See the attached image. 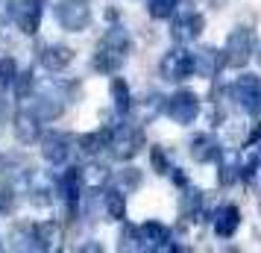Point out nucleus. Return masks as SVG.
Listing matches in <instances>:
<instances>
[{
    "mask_svg": "<svg viewBox=\"0 0 261 253\" xmlns=\"http://www.w3.org/2000/svg\"><path fill=\"white\" fill-rule=\"evenodd\" d=\"M132 53V38L123 27H112L106 30V36L97 41L94 48V59H91V68L100 74H118L126 59Z\"/></svg>",
    "mask_w": 261,
    "mask_h": 253,
    "instance_id": "1",
    "label": "nucleus"
},
{
    "mask_svg": "<svg viewBox=\"0 0 261 253\" xmlns=\"http://www.w3.org/2000/svg\"><path fill=\"white\" fill-rule=\"evenodd\" d=\"M144 133L138 124H129V121H120L115 127H109V153L120 162H129L144 150Z\"/></svg>",
    "mask_w": 261,
    "mask_h": 253,
    "instance_id": "2",
    "label": "nucleus"
},
{
    "mask_svg": "<svg viewBox=\"0 0 261 253\" xmlns=\"http://www.w3.org/2000/svg\"><path fill=\"white\" fill-rule=\"evenodd\" d=\"M170 121H176L179 127H191L197 115H200V95L191 91V88H179L170 97H165V106H162Z\"/></svg>",
    "mask_w": 261,
    "mask_h": 253,
    "instance_id": "3",
    "label": "nucleus"
},
{
    "mask_svg": "<svg viewBox=\"0 0 261 253\" xmlns=\"http://www.w3.org/2000/svg\"><path fill=\"white\" fill-rule=\"evenodd\" d=\"M53 15H56V24L65 33H83L91 24V6H88V0H56Z\"/></svg>",
    "mask_w": 261,
    "mask_h": 253,
    "instance_id": "4",
    "label": "nucleus"
},
{
    "mask_svg": "<svg viewBox=\"0 0 261 253\" xmlns=\"http://www.w3.org/2000/svg\"><path fill=\"white\" fill-rule=\"evenodd\" d=\"M159 74L167 83H182V80L194 77V56H191V50L185 44H173L162 56V62H159Z\"/></svg>",
    "mask_w": 261,
    "mask_h": 253,
    "instance_id": "5",
    "label": "nucleus"
},
{
    "mask_svg": "<svg viewBox=\"0 0 261 253\" xmlns=\"http://www.w3.org/2000/svg\"><path fill=\"white\" fill-rule=\"evenodd\" d=\"M226 65L229 68H244L249 59H252V53H255V33L249 30V27H235L229 38H226Z\"/></svg>",
    "mask_w": 261,
    "mask_h": 253,
    "instance_id": "6",
    "label": "nucleus"
},
{
    "mask_svg": "<svg viewBox=\"0 0 261 253\" xmlns=\"http://www.w3.org/2000/svg\"><path fill=\"white\" fill-rule=\"evenodd\" d=\"M226 95H229V100H235L244 112H249V115H258L261 77H255V74H241L235 83L226 88Z\"/></svg>",
    "mask_w": 261,
    "mask_h": 253,
    "instance_id": "7",
    "label": "nucleus"
},
{
    "mask_svg": "<svg viewBox=\"0 0 261 253\" xmlns=\"http://www.w3.org/2000/svg\"><path fill=\"white\" fill-rule=\"evenodd\" d=\"M167 21H170V38L176 44H194L202 36V30H205V18L200 12H194V9H188V12H182V15L176 9Z\"/></svg>",
    "mask_w": 261,
    "mask_h": 253,
    "instance_id": "8",
    "label": "nucleus"
},
{
    "mask_svg": "<svg viewBox=\"0 0 261 253\" xmlns=\"http://www.w3.org/2000/svg\"><path fill=\"white\" fill-rule=\"evenodd\" d=\"M30 100H33V103H30V112H36L41 121H56L62 112H65V100H68V97L59 95V83H50V85H44V88H38Z\"/></svg>",
    "mask_w": 261,
    "mask_h": 253,
    "instance_id": "9",
    "label": "nucleus"
},
{
    "mask_svg": "<svg viewBox=\"0 0 261 253\" xmlns=\"http://www.w3.org/2000/svg\"><path fill=\"white\" fill-rule=\"evenodd\" d=\"M138 233V250H179L176 244H173V236H170V229L165 224H159V221H144L141 227H135Z\"/></svg>",
    "mask_w": 261,
    "mask_h": 253,
    "instance_id": "10",
    "label": "nucleus"
},
{
    "mask_svg": "<svg viewBox=\"0 0 261 253\" xmlns=\"http://www.w3.org/2000/svg\"><path fill=\"white\" fill-rule=\"evenodd\" d=\"M41 18H44V0H15L12 3V21L27 36L38 33Z\"/></svg>",
    "mask_w": 261,
    "mask_h": 253,
    "instance_id": "11",
    "label": "nucleus"
},
{
    "mask_svg": "<svg viewBox=\"0 0 261 253\" xmlns=\"http://www.w3.org/2000/svg\"><path fill=\"white\" fill-rule=\"evenodd\" d=\"M41 159L47 165H65L73 153V135L68 133H41Z\"/></svg>",
    "mask_w": 261,
    "mask_h": 253,
    "instance_id": "12",
    "label": "nucleus"
},
{
    "mask_svg": "<svg viewBox=\"0 0 261 253\" xmlns=\"http://www.w3.org/2000/svg\"><path fill=\"white\" fill-rule=\"evenodd\" d=\"M194 56V74H200L202 80H214L217 74L223 71L226 65V53L217 48H200V50H191Z\"/></svg>",
    "mask_w": 261,
    "mask_h": 253,
    "instance_id": "13",
    "label": "nucleus"
},
{
    "mask_svg": "<svg viewBox=\"0 0 261 253\" xmlns=\"http://www.w3.org/2000/svg\"><path fill=\"white\" fill-rule=\"evenodd\" d=\"M41 124H44V121L38 118L36 112L21 109V112H15V118H12V133L21 145H33V142L41 139Z\"/></svg>",
    "mask_w": 261,
    "mask_h": 253,
    "instance_id": "14",
    "label": "nucleus"
},
{
    "mask_svg": "<svg viewBox=\"0 0 261 253\" xmlns=\"http://www.w3.org/2000/svg\"><path fill=\"white\" fill-rule=\"evenodd\" d=\"M38 62H41L50 74H59L73 62V48L59 44V41H53V44H41V50H38Z\"/></svg>",
    "mask_w": 261,
    "mask_h": 253,
    "instance_id": "15",
    "label": "nucleus"
},
{
    "mask_svg": "<svg viewBox=\"0 0 261 253\" xmlns=\"http://www.w3.org/2000/svg\"><path fill=\"white\" fill-rule=\"evenodd\" d=\"M59 189H62V197H65V206H68V215L76 218L80 203H83V189H85L83 180H80V168H68L65 171Z\"/></svg>",
    "mask_w": 261,
    "mask_h": 253,
    "instance_id": "16",
    "label": "nucleus"
},
{
    "mask_svg": "<svg viewBox=\"0 0 261 253\" xmlns=\"http://www.w3.org/2000/svg\"><path fill=\"white\" fill-rule=\"evenodd\" d=\"M191 156H194V162H217V159L223 156V147H220V142L214 139L212 133H197L194 139H191Z\"/></svg>",
    "mask_w": 261,
    "mask_h": 253,
    "instance_id": "17",
    "label": "nucleus"
},
{
    "mask_svg": "<svg viewBox=\"0 0 261 253\" xmlns=\"http://www.w3.org/2000/svg\"><path fill=\"white\" fill-rule=\"evenodd\" d=\"M241 227V209L235 203H223L217 212H214V233L220 239H232Z\"/></svg>",
    "mask_w": 261,
    "mask_h": 253,
    "instance_id": "18",
    "label": "nucleus"
},
{
    "mask_svg": "<svg viewBox=\"0 0 261 253\" xmlns=\"http://www.w3.org/2000/svg\"><path fill=\"white\" fill-rule=\"evenodd\" d=\"M73 147H80L85 156H100L103 150H109V127L94 130V133H83L73 139Z\"/></svg>",
    "mask_w": 261,
    "mask_h": 253,
    "instance_id": "19",
    "label": "nucleus"
},
{
    "mask_svg": "<svg viewBox=\"0 0 261 253\" xmlns=\"http://www.w3.org/2000/svg\"><path fill=\"white\" fill-rule=\"evenodd\" d=\"M33 233H36L38 250H56V247H59L62 227L56 221H38V224H33Z\"/></svg>",
    "mask_w": 261,
    "mask_h": 253,
    "instance_id": "20",
    "label": "nucleus"
},
{
    "mask_svg": "<svg viewBox=\"0 0 261 253\" xmlns=\"http://www.w3.org/2000/svg\"><path fill=\"white\" fill-rule=\"evenodd\" d=\"M202 212V192L200 189H191V186H182V197H179V215L185 221H200Z\"/></svg>",
    "mask_w": 261,
    "mask_h": 253,
    "instance_id": "21",
    "label": "nucleus"
},
{
    "mask_svg": "<svg viewBox=\"0 0 261 253\" xmlns=\"http://www.w3.org/2000/svg\"><path fill=\"white\" fill-rule=\"evenodd\" d=\"M103 209L112 221H123L126 218V192L123 189H106L103 192Z\"/></svg>",
    "mask_w": 261,
    "mask_h": 253,
    "instance_id": "22",
    "label": "nucleus"
},
{
    "mask_svg": "<svg viewBox=\"0 0 261 253\" xmlns=\"http://www.w3.org/2000/svg\"><path fill=\"white\" fill-rule=\"evenodd\" d=\"M112 103H115V112H118L120 118L132 109V91H129V85H126V80H120V77L112 80Z\"/></svg>",
    "mask_w": 261,
    "mask_h": 253,
    "instance_id": "23",
    "label": "nucleus"
},
{
    "mask_svg": "<svg viewBox=\"0 0 261 253\" xmlns=\"http://www.w3.org/2000/svg\"><path fill=\"white\" fill-rule=\"evenodd\" d=\"M15 250H38L36 244V233H33V224H18L12 229V236H9Z\"/></svg>",
    "mask_w": 261,
    "mask_h": 253,
    "instance_id": "24",
    "label": "nucleus"
},
{
    "mask_svg": "<svg viewBox=\"0 0 261 253\" xmlns=\"http://www.w3.org/2000/svg\"><path fill=\"white\" fill-rule=\"evenodd\" d=\"M12 88H15V97H18V100H27V97L36 91V71H33V68L18 71V74H15Z\"/></svg>",
    "mask_w": 261,
    "mask_h": 253,
    "instance_id": "25",
    "label": "nucleus"
},
{
    "mask_svg": "<svg viewBox=\"0 0 261 253\" xmlns=\"http://www.w3.org/2000/svg\"><path fill=\"white\" fill-rule=\"evenodd\" d=\"M80 180L88 189H100V186L109 182V171L103 165H88V168H80Z\"/></svg>",
    "mask_w": 261,
    "mask_h": 253,
    "instance_id": "26",
    "label": "nucleus"
},
{
    "mask_svg": "<svg viewBox=\"0 0 261 253\" xmlns=\"http://www.w3.org/2000/svg\"><path fill=\"white\" fill-rule=\"evenodd\" d=\"M179 9V0H147V12L155 21H167Z\"/></svg>",
    "mask_w": 261,
    "mask_h": 253,
    "instance_id": "27",
    "label": "nucleus"
},
{
    "mask_svg": "<svg viewBox=\"0 0 261 253\" xmlns=\"http://www.w3.org/2000/svg\"><path fill=\"white\" fill-rule=\"evenodd\" d=\"M18 74V62L12 56H0V91H9Z\"/></svg>",
    "mask_w": 261,
    "mask_h": 253,
    "instance_id": "28",
    "label": "nucleus"
},
{
    "mask_svg": "<svg viewBox=\"0 0 261 253\" xmlns=\"http://www.w3.org/2000/svg\"><path fill=\"white\" fill-rule=\"evenodd\" d=\"M15 209V182H0V218Z\"/></svg>",
    "mask_w": 261,
    "mask_h": 253,
    "instance_id": "29",
    "label": "nucleus"
},
{
    "mask_svg": "<svg viewBox=\"0 0 261 253\" xmlns=\"http://www.w3.org/2000/svg\"><path fill=\"white\" fill-rule=\"evenodd\" d=\"M120 250H138V233L132 224H126V218H123V229H120Z\"/></svg>",
    "mask_w": 261,
    "mask_h": 253,
    "instance_id": "30",
    "label": "nucleus"
},
{
    "mask_svg": "<svg viewBox=\"0 0 261 253\" xmlns=\"http://www.w3.org/2000/svg\"><path fill=\"white\" fill-rule=\"evenodd\" d=\"M162 106H165V97L162 95H144V118L147 121H153L159 112H162Z\"/></svg>",
    "mask_w": 261,
    "mask_h": 253,
    "instance_id": "31",
    "label": "nucleus"
},
{
    "mask_svg": "<svg viewBox=\"0 0 261 253\" xmlns=\"http://www.w3.org/2000/svg\"><path fill=\"white\" fill-rule=\"evenodd\" d=\"M150 162H153V171H155V174H162V177H165L167 168H170V159L165 156V150H162V147H150Z\"/></svg>",
    "mask_w": 261,
    "mask_h": 253,
    "instance_id": "32",
    "label": "nucleus"
},
{
    "mask_svg": "<svg viewBox=\"0 0 261 253\" xmlns=\"http://www.w3.org/2000/svg\"><path fill=\"white\" fill-rule=\"evenodd\" d=\"M138 182H141V174H138L135 168H126L123 174H120V189H123V192H126V189H135Z\"/></svg>",
    "mask_w": 261,
    "mask_h": 253,
    "instance_id": "33",
    "label": "nucleus"
},
{
    "mask_svg": "<svg viewBox=\"0 0 261 253\" xmlns=\"http://www.w3.org/2000/svg\"><path fill=\"white\" fill-rule=\"evenodd\" d=\"M12 3L15 0H0V27H6L12 21Z\"/></svg>",
    "mask_w": 261,
    "mask_h": 253,
    "instance_id": "34",
    "label": "nucleus"
},
{
    "mask_svg": "<svg viewBox=\"0 0 261 253\" xmlns=\"http://www.w3.org/2000/svg\"><path fill=\"white\" fill-rule=\"evenodd\" d=\"M165 177H170V180L176 182L179 189H182V186H188V180H185V174H182V168H173V165H170V168H167V174Z\"/></svg>",
    "mask_w": 261,
    "mask_h": 253,
    "instance_id": "35",
    "label": "nucleus"
},
{
    "mask_svg": "<svg viewBox=\"0 0 261 253\" xmlns=\"http://www.w3.org/2000/svg\"><path fill=\"white\" fill-rule=\"evenodd\" d=\"M3 121H6V112H3V103H0V127H3Z\"/></svg>",
    "mask_w": 261,
    "mask_h": 253,
    "instance_id": "36",
    "label": "nucleus"
},
{
    "mask_svg": "<svg viewBox=\"0 0 261 253\" xmlns=\"http://www.w3.org/2000/svg\"><path fill=\"white\" fill-rule=\"evenodd\" d=\"M252 56H255V59H258V65H261V44L255 48V53H252Z\"/></svg>",
    "mask_w": 261,
    "mask_h": 253,
    "instance_id": "37",
    "label": "nucleus"
},
{
    "mask_svg": "<svg viewBox=\"0 0 261 253\" xmlns=\"http://www.w3.org/2000/svg\"><path fill=\"white\" fill-rule=\"evenodd\" d=\"M3 247H6V244H3V236H0V250H3Z\"/></svg>",
    "mask_w": 261,
    "mask_h": 253,
    "instance_id": "38",
    "label": "nucleus"
},
{
    "mask_svg": "<svg viewBox=\"0 0 261 253\" xmlns=\"http://www.w3.org/2000/svg\"><path fill=\"white\" fill-rule=\"evenodd\" d=\"M261 147V145H258ZM258 168H261V150H258Z\"/></svg>",
    "mask_w": 261,
    "mask_h": 253,
    "instance_id": "39",
    "label": "nucleus"
}]
</instances>
